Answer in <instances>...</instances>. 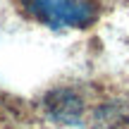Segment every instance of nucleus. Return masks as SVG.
Returning a JSON list of instances; mask_svg holds the SVG:
<instances>
[{"label": "nucleus", "instance_id": "1", "mask_svg": "<svg viewBox=\"0 0 129 129\" xmlns=\"http://www.w3.org/2000/svg\"><path fill=\"white\" fill-rule=\"evenodd\" d=\"M26 14L50 29H84L96 19L93 0H19Z\"/></svg>", "mask_w": 129, "mask_h": 129}, {"label": "nucleus", "instance_id": "2", "mask_svg": "<svg viewBox=\"0 0 129 129\" xmlns=\"http://www.w3.org/2000/svg\"><path fill=\"white\" fill-rule=\"evenodd\" d=\"M81 101L72 91H55L48 98V110L60 122H77L81 117Z\"/></svg>", "mask_w": 129, "mask_h": 129}]
</instances>
